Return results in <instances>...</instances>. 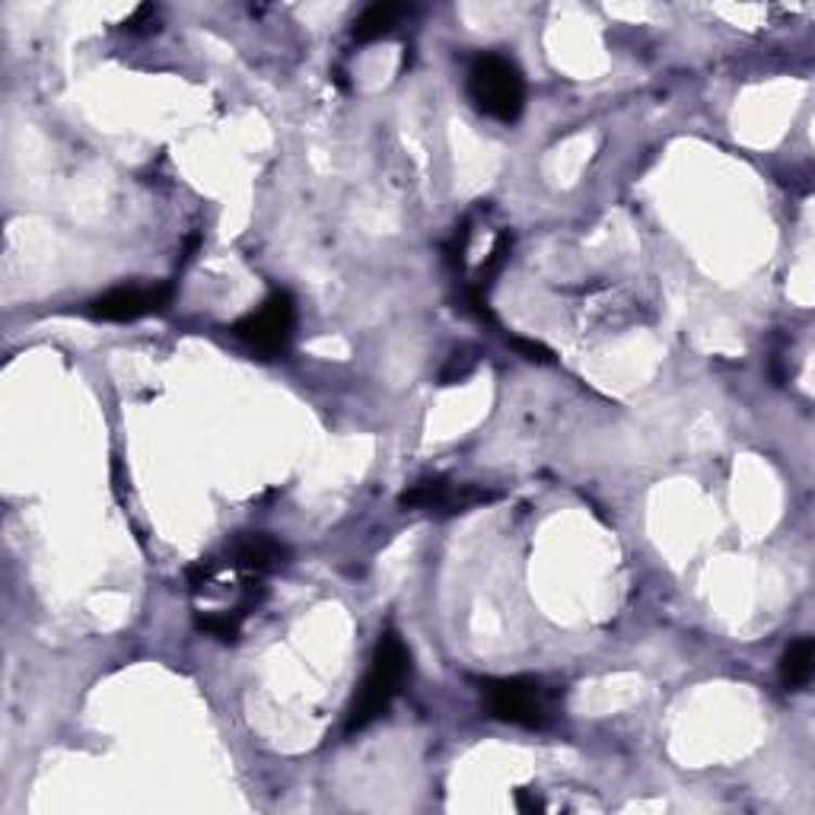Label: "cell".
Instances as JSON below:
<instances>
[{"label": "cell", "instance_id": "obj_1", "mask_svg": "<svg viewBox=\"0 0 815 815\" xmlns=\"http://www.w3.org/2000/svg\"><path fill=\"white\" fill-rule=\"evenodd\" d=\"M408 672H411V653H408L405 640L395 631H385L380 644H377V650H373L370 670H367L360 688H357V698L351 704L344 729L357 733V729H367L373 720L383 717L389 704L395 701V695L402 691Z\"/></svg>", "mask_w": 815, "mask_h": 815}, {"label": "cell", "instance_id": "obj_2", "mask_svg": "<svg viewBox=\"0 0 815 815\" xmlns=\"http://www.w3.org/2000/svg\"><path fill=\"white\" fill-rule=\"evenodd\" d=\"M469 97L481 115L513 125L526 109V77L510 58L484 51L469 67Z\"/></svg>", "mask_w": 815, "mask_h": 815}, {"label": "cell", "instance_id": "obj_3", "mask_svg": "<svg viewBox=\"0 0 815 815\" xmlns=\"http://www.w3.org/2000/svg\"><path fill=\"white\" fill-rule=\"evenodd\" d=\"M481 698L487 714L500 723H517L526 729H545L558 717V691L542 678L513 675V678H484Z\"/></svg>", "mask_w": 815, "mask_h": 815}, {"label": "cell", "instance_id": "obj_4", "mask_svg": "<svg viewBox=\"0 0 815 815\" xmlns=\"http://www.w3.org/2000/svg\"><path fill=\"white\" fill-rule=\"evenodd\" d=\"M293 326H296V303L290 293H275L262 303V309L249 313L245 319H240L233 326V335L245 341L252 351L265 354V357H278L290 347L293 338Z\"/></svg>", "mask_w": 815, "mask_h": 815}, {"label": "cell", "instance_id": "obj_5", "mask_svg": "<svg viewBox=\"0 0 815 815\" xmlns=\"http://www.w3.org/2000/svg\"><path fill=\"white\" fill-rule=\"evenodd\" d=\"M169 300H173V288L169 284H156V288H118L93 300L90 303V316L105 319V322H135L141 316L160 313L163 306H169Z\"/></svg>", "mask_w": 815, "mask_h": 815}, {"label": "cell", "instance_id": "obj_6", "mask_svg": "<svg viewBox=\"0 0 815 815\" xmlns=\"http://www.w3.org/2000/svg\"><path fill=\"white\" fill-rule=\"evenodd\" d=\"M284 561H288V548H284L278 538L265 535V532L242 535V538L233 542V548H230V564L252 576L271 574V571H278Z\"/></svg>", "mask_w": 815, "mask_h": 815}, {"label": "cell", "instance_id": "obj_7", "mask_svg": "<svg viewBox=\"0 0 815 815\" xmlns=\"http://www.w3.org/2000/svg\"><path fill=\"white\" fill-rule=\"evenodd\" d=\"M815 670V644L810 637H800V640H793L787 650H784V657H780V685L787 688V691H797V688H803L810 678H813Z\"/></svg>", "mask_w": 815, "mask_h": 815}, {"label": "cell", "instance_id": "obj_8", "mask_svg": "<svg viewBox=\"0 0 815 815\" xmlns=\"http://www.w3.org/2000/svg\"><path fill=\"white\" fill-rule=\"evenodd\" d=\"M398 16H402V7H395V3H373V7H367L357 16V23H354V39L357 42H377V39H383V36H389L395 29Z\"/></svg>", "mask_w": 815, "mask_h": 815}, {"label": "cell", "instance_id": "obj_9", "mask_svg": "<svg viewBox=\"0 0 815 815\" xmlns=\"http://www.w3.org/2000/svg\"><path fill=\"white\" fill-rule=\"evenodd\" d=\"M242 612H224V615H204V619H198V627L201 631H207V634H214L217 640H224V644H233L237 637H240V627H242Z\"/></svg>", "mask_w": 815, "mask_h": 815}, {"label": "cell", "instance_id": "obj_10", "mask_svg": "<svg viewBox=\"0 0 815 815\" xmlns=\"http://www.w3.org/2000/svg\"><path fill=\"white\" fill-rule=\"evenodd\" d=\"M472 367H475V357H472V351H456L453 357H449V367L440 373V380L443 383H456V380H466L469 373H472Z\"/></svg>", "mask_w": 815, "mask_h": 815}, {"label": "cell", "instance_id": "obj_11", "mask_svg": "<svg viewBox=\"0 0 815 815\" xmlns=\"http://www.w3.org/2000/svg\"><path fill=\"white\" fill-rule=\"evenodd\" d=\"M510 344L526 357V360H538V364H551L555 354L542 344V341H529V338H510Z\"/></svg>", "mask_w": 815, "mask_h": 815}, {"label": "cell", "instance_id": "obj_12", "mask_svg": "<svg viewBox=\"0 0 815 815\" xmlns=\"http://www.w3.org/2000/svg\"><path fill=\"white\" fill-rule=\"evenodd\" d=\"M153 20H156V10H153V7H141V10L125 23V29H128V33H150V29H156Z\"/></svg>", "mask_w": 815, "mask_h": 815}, {"label": "cell", "instance_id": "obj_13", "mask_svg": "<svg viewBox=\"0 0 815 815\" xmlns=\"http://www.w3.org/2000/svg\"><path fill=\"white\" fill-rule=\"evenodd\" d=\"M517 806H520L523 813H542V810H545V803H542L538 797H529V790H520V793H517Z\"/></svg>", "mask_w": 815, "mask_h": 815}]
</instances>
